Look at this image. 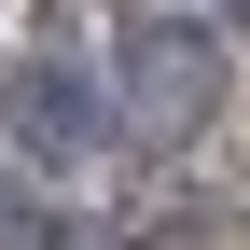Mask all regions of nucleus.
<instances>
[{
    "instance_id": "nucleus-1",
    "label": "nucleus",
    "mask_w": 250,
    "mask_h": 250,
    "mask_svg": "<svg viewBox=\"0 0 250 250\" xmlns=\"http://www.w3.org/2000/svg\"><path fill=\"white\" fill-rule=\"evenodd\" d=\"M111 139H125V98L83 70L70 14H42V28L14 42V70H0V153H28L42 181H70V167H98Z\"/></svg>"
},
{
    "instance_id": "nucleus-2",
    "label": "nucleus",
    "mask_w": 250,
    "mask_h": 250,
    "mask_svg": "<svg viewBox=\"0 0 250 250\" xmlns=\"http://www.w3.org/2000/svg\"><path fill=\"white\" fill-rule=\"evenodd\" d=\"M125 139L139 153H195L208 125H223V98H236V42L223 28H195L181 0H153L139 28H125Z\"/></svg>"
},
{
    "instance_id": "nucleus-3",
    "label": "nucleus",
    "mask_w": 250,
    "mask_h": 250,
    "mask_svg": "<svg viewBox=\"0 0 250 250\" xmlns=\"http://www.w3.org/2000/svg\"><path fill=\"white\" fill-rule=\"evenodd\" d=\"M0 250H125V236L83 223V208H28V223H0Z\"/></svg>"
},
{
    "instance_id": "nucleus-4",
    "label": "nucleus",
    "mask_w": 250,
    "mask_h": 250,
    "mask_svg": "<svg viewBox=\"0 0 250 250\" xmlns=\"http://www.w3.org/2000/svg\"><path fill=\"white\" fill-rule=\"evenodd\" d=\"M181 14H195V28H223V42H236V28H250V0H181Z\"/></svg>"
}]
</instances>
